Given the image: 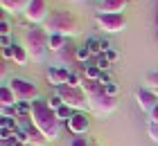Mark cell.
Listing matches in <instances>:
<instances>
[{
	"instance_id": "6da1fadb",
	"label": "cell",
	"mask_w": 158,
	"mask_h": 146,
	"mask_svg": "<svg viewBox=\"0 0 158 146\" xmlns=\"http://www.w3.org/2000/svg\"><path fill=\"white\" fill-rule=\"evenodd\" d=\"M30 119H32L34 126L48 137V142L59 137L61 121H59V117H56V110H54V108H50L48 101H41V99L32 101V115H30Z\"/></svg>"
},
{
	"instance_id": "7a4b0ae2",
	"label": "cell",
	"mask_w": 158,
	"mask_h": 146,
	"mask_svg": "<svg viewBox=\"0 0 158 146\" xmlns=\"http://www.w3.org/2000/svg\"><path fill=\"white\" fill-rule=\"evenodd\" d=\"M81 90L86 92V97H88L90 112H95L99 117H106V115H111L118 108L115 97H109V94L104 92V85L99 81H93V79L81 77Z\"/></svg>"
},
{
	"instance_id": "3957f363",
	"label": "cell",
	"mask_w": 158,
	"mask_h": 146,
	"mask_svg": "<svg viewBox=\"0 0 158 146\" xmlns=\"http://www.w3.org/2000/svg\"><path fill=\"white\" fill-rule=\"evenodd\" d=\"M43 29L48 34H61V36H75L79 32V20L73 11L66 9H56L50 11L45 23H43Z\"/></svg>"
},
{
	"instance_id": "277c9868",
	"label": "cell",
	"mask_w": 158,
	"mask_h": 146,
	"mask_svg": "<svg viewBox=\"0 0 158 146\" xmlns=\"http://www.w3.org/2000/svg\"><path fill=\"white\" fill-rule=\"evenodd\" d=\"M48 41H50V34L39 25H32L25 32V49L32 61H43V56L48 52Z\"/></svg>"
},
{
	"instance_id": "5b68a950",
	"label": "cell",
	"mask_w": 158,
	"mask_h": 146,
	"mask_svg": "<svg viewBox=\"0 0 158 146\" xmlns=\"http://www.w3.org/2000/svg\"><path fill=\"white\" fill-rule=\"evenodd\" d=\"M7 85L14 90L18 104H32V101L39 99V88H36V83L27 81V79L14 77V79H9V83H7Z\"/></svg>"
},
{
	"instance_id": "8992f818",
	"label": "cell",
	"mask_w": 158,
	"mask_h": 146,
	"mask_svg": "<svg viewBox=\"0 0 158 146\" xmlns=\"http://www.w3.org/2000/svg\"><path fill=\"white\" fill-rule=\"evenodd\" d=\"M56 94L63 99V104L70 106L73 110H81V108L88 106V97H86V92L81 88H73V85H59L56 88Z\"/></svg>"
},
{
	"instance_id": "52a82bcc",
	"label": "cell",
	"mask_w": 158,
	"mask_h": 146,
	"mask_svg": "<svg viewBox=\"0 0 158 146\" xmlns=\"http://www.w3.org/2000/svg\"><path fill=\"white\" fill-rule=\"evenodd\" d=\"M95 25L102 29V32L118 34L127 27V16L124 14H102V11H97L95 14Z\"/></svg>"
},
{
	"instance_id": "ba28073f",
	"label": "cell",
	"mask_w": 158,
	"mask_h": 146,
	"mask_svg": "<svg viewBox=\"0 0 158 146\" xmlns=\"http://www.w3.org/2000/svg\"><path fill=\"white\" fill-rule=\"evenodd\" d=\"M133 97H135V104L140 106V110H145L147 115L156 108L158 104V94L152 90V88H138V90L133 92Z\"/></svg>"
},
{
	"instance_id": "9c48e42d",
	"label": "cell",
	"mask_w": 158,
	"mask_h": 146,
	"mask_svg": "<svg viewBox=\"0 0 158 146\" xmlns=\"http://www.w3.org/2000/svg\"><path fill=\"white\" fill-rule=\"evenodd\" d=\"M25 18L30 20L32 25L45 23V18H48V0H32L30 7L25 9Z\"/></svg>"
},
{
	"instance_id": "30bf717a",
	"label": "cell",
	"mask_w": 158,
	"mask_h": 146,
	"mask_svg": "<svg viewBox=\"0 0 158 146\" xmlns=\"http://www.w3.org/2000/svg\"><path fill=\"white\" fill-rule=\"evenodd\" d=\"M68 130L73 135H86V130H88V117L81 115V112H75V117L68 121Z\"/></svg>"
},
{
	"instance_id": "8fae6325",
	"label": "cell",
	"mask_w": 158,
	"mask_h": 146,
	"mask_svg": "<svg viewBox=\"0 0 158 146\" xmlns=\"http://www.w3.org/2000/svg\"><path fill=\"white\" fill-rule=\"evenodd\" d=\"M68 77H70V72L66 70V68H50L48 70V81H50V85H66L68 83Z\"/></svg>"
},
{
	"instance_id": "7c38bea8",
	"label": "cell",
	"mask_w": 158,
	"mask_h": 146,
	"mask_svg": "<svg viewBox=\"0 0 158 146\" xmlns=\"http://www.w3.org/2000/svg\"><path fill=\"white\" fill-rule=\"evenodd\" d=\"M23 128H25L23 133L27 135V144H39V146H45V142H48V137L43 135L41 130H39L36 126H34V124H25Z\"/></svg>"
},
{
	"instance_id": "4fadbf2b",
	"label": "cell",
	"mask_w": 158,
	"mask_h": 146,
	"mask_svg": "<svg viewBox=\"0 0 158 146\" xmlns=\"http://www.w3.org/2000/svg\"><path fill=\"white\" fill-rule=\"evenodd\" d=\"M129 0H102L99 2V11L102 14H122Z\"/></svg>"
},
{
	"instance_id": "5bb4252c",
	"label": "cell",
	"mask_w": 158,
	"mask_h": 146,
	"mask_svg": "<svg viewBox=\"0 0 158 146\" xmlns=\"http://www.w3.org/2000/svg\"><path fill=\"white\" fill-rule=\"evenodd\" d=\"M0 104H2V108H14V106H18L16 94H14V90H11L7 83L0 88Z\"/></svg>"
},
{
	"instance_id": "9a60e30c",
	"label": "cell",
	"mask_w": 158,
	"mask_h": 146,
	"mask_svg": "<svg viewBox=\"0 0 158 146\" xmlns=\"http://www.w3.org/2000/svg\"><path fill=\"white\" fill-rule=\"evenodd\" d=\"M68 47V36H61V34H50V41H48V49L52 52H61V49Z\"/></svg>"
},
{
	"instance_id": "2e32d148",
	"label": "cell",
	"mask_w": 158,
	"mask_h": 146,
	"mask_svg": "<svg viewBox=\"0 0 158 146\" xmlns=\"http://www.w3.org/2000/svg\"><path fill=\"white\" fill-rule=\"evenodd\" d=\"M30 2L32 0H0L2 9H7V11H23V14H25L27 7H30Z\"/></svg>"
},
{
	"instance_id": "e0dca14e",
	"label": "cell",
	"mask_w": 158,
	"mask_h": 146,
	"mask_svg": "<svg viewBox=\"0 0 158 146\" xmlns=\"http://www.w3.org/2000/svg\"><path fill=\"white\" fill-rule=\"evenodd\" d=\"M27 58H30V54H27L25 45H14V56H11V61H14V63L25 65V63H27Z\"/></svg>"
},
{
	"instance_id": "ac0fdd59",
	"label": "cell",
	"mask_w": 158,
	"mask_h": 146,
	"mask_svg": "<svg viewBox=\"0 0 158 146\" xmlns=\"http://www.w3.org/2000/svg\"><path fill=\"white\" fill-rule=\"evenodd\" d=\"M86 47L90 49V54H99V56H102V54H106V49H104V43H102V41H97V38H90Z\"/></svg>"
},
{
	"instance_id": "d6986e66",
	"label": "cell",
	"mask_w": 158,
	"mask_h": 146,
	"mask_svg": "<svg viewBox=\"0 0 158 146\" xmlns=\"http://www.w3.org/2000/svg\"><path fill=\"white\" fill-rule=\"evenodd\" d=\"M84 70H86V79L99 81V77H102V70H99L97 65H84Z\"/></svg>"
},
{
	"instance_id": "ffe728a7",
	"label": "cell",
	"mask_w": 158,
	"mask_h": 146,
	"mask_svg": "<svg viewBox=\"0 0 158 146\" xmlns=\"http://www.w3.org/2000/svg\"><path fill=\"white\" fill-rule=\"evenodd\" d=\"M56 117H59V121H61V119L70 121V119H73V117H75V110H73V108H70V106H61L59 110H56Z\"/></svg>"
},
{
	"instance_id": "44dd1931",
	"label": "cell",
	"mask_w": 158,
	"mask_h": 146,
	"mask_svg": "<svg viewBox=\"0 0 158 146\" xmlns=\"http://www.w3.org/2000/svg\"><path fill=\"white\" fill-rule=\"evenodd\" d=\"M145 83H147L149 88H152V90H158V70H154V72H147Z\"/></svg>"
},
{
	"instance_id": "7402d4cb",
	"label": "cell",
	"mask_w": 158,
	"mask_h": 146,
	"mask_svg": "<svg viewBox=\"0 0 158 146\" xmlns=\"http://www.w3.org/2000/svg\"><path fill=\"white\" fill-rule=\"evenodd\" d=\"M68 146H93V144H90L88 140H86L84 135H75V137H70Z\"/></svg>"
},
{
	"instance_id": "603a6c76",
	"label": "cell",
	"mask_w": 158,
	"mask_h": 146,
	"mask_svg": "<svg viewBox=\"0 0 158 146\" xmlns=\"http://www.w3.org/2000/svg\"><path fill=\"white\" fill-rule=\"evenodd\" d=\"M75 49H77V61L79 63H86L90 58V49L88 47H75Z\"/></svg>"
},
{
	"instance_id": "cb8c5ba5",
	"label": "cell",
	"mask_w": 158,
	"mask_h": 146,
	"mask_svg": "<svg viewBox=\"0 0 158 146\" xmlns=\"http://www.w3.org/2000/svg\"><path fill=\"white\" fill-rule=\"evenodd\" d=\"M48 104H50V108H54V110H59L61 106H66V104H63V99L59 97V94H52V97L48 99Z\"/></svg>"
},
{
	"instance_id": "d4e9b609",
	"label": "cell",
	"mask_w": 158,
	"mask_h": 146,
	"mask_svg": "<svg viewBox=\"0 0 158 146\" xmlns=\"http://www.w3.org/2000/svg\"><path fill=\"white\" fill-rule=\"evenodd\" d=\"M95 65H97V68H99V70H102V72H106V70H109V68H111V61H109V58H106V56L102 54V56H99V58H97V63H95Z\"/></svg>"
},
{
	"instance_id": "484cf974",
	"label": "cell",
	"mask_w": 158,
	"mask_h": 146,
	"mask_svg": "<svg viewBox=\"0 0 158 146\" xmlns=\"http://www.w3.org/2000/svg\"><path fill=\"white\" fill-rule=\"evenodd\" d=\"M104 92L109 94V97H115V94H118V83H113V81L106 83V85H104Z\"/></svg>"
},
{
	"instance_id": "4316f807",
	"label": "cell",
	"mask_w": 158,
	"mask_h": 146,
	"mask_svg": "<svg viewBox=\"0 0 158 146\" xmlns=\"http://www.w3.org/2000/svg\"><path fill=\"white\" fill-rule=\"evenodd\" d=\"M149 137H152L154 142H158V124H154V121H149Z\"/></svg>"
},
{
	"instance_id": "83f0119b",
	"label": "cell",
	"mask_w": 158,
	"mask_h": 146,
	"mask_svg": "<svg viewBox=\"0 0 158 146\" xmlns=\"http://www.w3.org/2000/svg\"><path fill=\"white\" fill-rule=\"evenodd\" d=\"M9 32H11V27H9V23L2 18V23H0V34H2V36H9Z\"/></svg>"
},
{
	"instance_id": "f1b7e54d",
	"label": "cell",
	"mask_w": 158,
	"mask_h": 146,
	"mask_svg": "<svg viewBox=\"0 0 158 146\" xmlns=\"http://www.w3.org/2000/svg\"><path fill=\"white\" fill-rule=\"evenodd\" d=\"M104 56H106V58H109V61H111V63H113V61H118V52H115V49H109V52H106Z\"/></svg>"
},
{
	"instance_id": "f546056e",
	"label": "cell",
	"mask_w": 158,
	"mask_h": 146,
	"mask_svg": "<svg viewBox=\"0 0 158 146\" xmlns=\"http://www.w3.org/2000/svg\"><path fill=\"white\" fill-rule=\"evenodd\" d=\"M149 119H152L154 124H158V104H156V108H154V110L149 112Z\"/></svg>"
},
{
	"instance_id": "4dcf8cb0",
	"label": "cell",
	"mask_w": 158,
	"mask_h": 146,
	"mask_svg": "<svg viewBox=\"0 0 158 146\" xmlns=\"http://www.w3.org/2000/svg\"><path fill=\"white\" fill-rule=\"evenodd\" d=\"M2 47H11V43H9V36H2Z\"/></svg>"
},
{
	"instance_id": "1f68e13d",
	"label": "cell",
	"mask_w": 158,
	"mask_h": 146,
	"mask_svg": "<svg viewBox=\"0 0 158 146\" xmlns=\"http://www.w3.org/2000/svg\"><path fill=\"white\" fill-rule=\"evenodd\" d=\"M27 146H39V144H27Z\"/></svg>"
},
{
	"instance_id": "d6a6232c",
	"label": "cell",
	"mask_w": 158,
	"mask_h": 146,
	"mask_svg": "<svg viewBox=\"0 0 158 146\" xmlns=\"http://www.w3.org/2000/svg\"><path fill=\"white\" fill-rule=\"evenodd\" d=\"M154 92H156V94H158V90H154Z\"/></svg>"
},
{
	"instance_id": "836d02e7",
	"label": "cell",
	"mask_w": 158,
	"mask_h": 146,
	"mask_svg": "<svg viewBox=\"0 0 158 146\" xmlns=\"http://www.w3.org/2000/svg\"><path fill=\"white\" fill-rule=\"evenodd\" d=\"M99 2H102V0H99Z\"/></svg>"
},
{
	"instance_id": "e575fe53",
	"label": "cell",
	"mask_w": 158,
	"mask_h": 146,
	"mask_svg": "<svg viewBox=\"0 0 158 146\" xmlns=\"http://www.w3.org/2000/svg\"><path fill=\"white\" fill-rule=\"evenodd\" d=\"M77 2H79V0H77Z\"/></svg>"
}]
</instances>
